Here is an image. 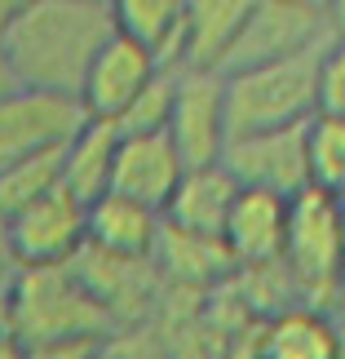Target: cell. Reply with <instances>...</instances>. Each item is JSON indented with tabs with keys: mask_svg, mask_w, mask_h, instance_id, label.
Here are the masks:
<instances>
[{
	"mask_svg": "<svg viewBox=\"0 0 345 359\" xmlns=\"http://www.w3.org/2000/svg\"><path fill=\"white\" fill-rule=\"evenodd\" d=\"M164 236V213L133 204L124 196H102L89 204V244L93 253L120 257V262H150Z\"/></svg>",
	"mask_w": 345,
	"mask_h": 359,
	"instance_id": "15",
	"label": "cell"
},
{
	"mask_svg": "<svg viewBox=\"0 0 345 359\" xmlns=\"http://www.w3.org/2000/svg\"><path fill=\"white\" fill-rule=\"evenodd\" d=\"M253 0H186V32H182V72L222 76L234 40Z\"/></svg>",
	"mask_w": 345,
	"mask_h": 359,
	"instance_id": "14",
	"label": "cell"
},
{
	"mask_svg": "<svg viewBox=\"0 0 345 359\" xmlns=\"http://www.w3.org/2000/svg\"><path fill=\"white\" fill-rule=\"evenodd\" d=\"M306 169L314 191L345 200V120L314 116L306 124Z\"/></svg>",
	"mask_w": 345,
	"mask_h": 359,
	"instance_id": "20",
	"label": "cell"
},
{
	"mask_svg": "<svg viewBox=\"0 0 345 359\" xmlns=\"http://www.w3.org/2000/svg\"><path fill=\"white\" fill-rule=\"evenodd\" d=\"M319 116L345 120V45H323L319 53Z\"/></svg>",
	"mask_w": 345,
	"mask_h": 359,
	"instance_id": "22",
	"label": "cell"
},
{
	"mask_svg": "<svg viewBox=\"0 0 345 359\" xmlns=\"http://www.w3.org/2000/svg\"><path fill=\"white\" fill-rule=\"evenodd\" d=\"M155 76H160V62L150 58L142 45H133V40H124V36H111L102 45V53L93 58L89 76H85L80 107H85L89 120L115 124Z\"/></svg>",
	"mask_w": 345,
	"mask_h": 359,
	"instance_id": "10",
	"label": "cell"
},
{
	"mask_svg": "<svg viewBox=\"0 0 345 359\" xmlns=\"http://www.w3.org/2000/svg\"><path fill=\"white\" fill-rule=\"evenodd\" d=\"M173 98H177V72H160L150 85L137 93V102L115 120L120 137H146V133H169L173 120Z\"/></svg>",
	"mask_w": 345,
	"mask_h": 359,
	"instance_id": "21",
	"label": "cell"
},
{
	"mask_svg": "<svg viewBox=\"0 0 345 359\" xmlns=\"http://www.w3.org/2000/svg\"><path fill=\"white\" fill-rule=\"evenodd\" d=\"M31 359H102L106 341L102 337H62V341H40V346H27Z\"/></svg>",
	"mask_w": 345,
	"mask_h": 359,
	"instance_id": "23",
	"label": "cell"
},
{
	"mask_svg": "<svg viewBox=\"0 0 345 359\" xmlns=\"http://www.w3.org/2000/svg\"><path fill=\"white\" fill-rule=\"evenodd\" d=\"M102 359H115V355H102Z\"/></svg>",
	"mask_w": 345,
	"mask_h": 359,
	"instance_id": "28",
	"label": "cell"
},
{
	"mask_svg": "<svg viewBox=\"0 0 345 359\" xmlns=\"http://www.w3.org/2000/svg\"><path fill=\"white\" fill-rule=\"evenodd\" d=\"M226 173L244 191H274L283 200H297L310 191L306 169V124L283 133H257V137H234L226 147Z\"/></svg>",
	"mask_w": 345,
	"mask_h": 359,
	"instance_id": "9",
	"label": "cell"
},
{
	"mask_svg": "<svg viewBox=\"0 0 345 359\" xmlns=\"http://www.w3.org/2000/svg\"><path fill=\"white\" fill-rule=\"evenodd\" d=\"M13 89H18V80H13V67H9V58H5V45H0V102H5Z\"/></svg>",
	"mask_w": 345,
	"mask_h": 359,
	"instance_id": "25",
	"label": "cell"
},
{
	"mask_svg": "<svg viewBox=\"0 0 345 359\" xmlns=\"http://www.w3.org/2000/svg\"><path fill=\"white\" fill-rule=\"evenodd\" d=\"M283 266L293 275L297 293L310 297L314 311H323V297L341 293L345 280V222L341 200L323 191H301L288 209V253Z\"/></svg>",
	"mask_w": 345,
	"mask_h": 359,
	"instance_id": "4",
	"label": "cell"
},
{
	"mask_svg": "<svg viewBox=\"0 0 345 359\" xmlns=\"http://www.w3.org/2000/svg\"><path fill=\"white\" fill-rule=\"evenodd\" d=\"M169 142L177 147L186 173L213 169L226 160L230 124H226V76L177 72V98L169 120Z\"/></svg>",
	"mask_w": 345,
	"mask_h": 359,
	"instance_id": "8",
	"label": "cell"
},
{
	"mask_svg": "<svg viewBox=\"0 0 345 359\" xmlns=\"http://www.w3.org/2000/svg\"><path fill=\"white\" fill-rule=\"evenodd\" d=\"M0 359H31L27 355V341L9 328V320H0Z\"/></svg>",
	"mask_w": 345,
	"mask_h": 359,
	"instance_id": "24",
	"label": "cell"
},
{
	"mask_svg": "<svg viewBox=\"0 0 345 359\" xmlns=\"http://www.w3.org/2000/svg\"><path fill=\"white\" fill-rule=\"evenodd\" d=\"M257 359H345L328 311L293 306L274 311L257 337Z\"/></svg>",
	"mask_w": 345,
	"mask_h": 359,
	"instance_id": "17",
	"label": "cell"
},
{
	"mask_svg": "<svg viewBox=\"0 0 345 359\" xmlns=\"http://www.w3.org/2000/svg\"><path fill=\"white\" fill-rule=\"evenodd\" d=\"M115 151H120V133L115 124H98L89 120L80 137L66 147L62 160V187L85 204H98L102 196H111V177H115Z\"/></svg>",
	"mask_w": 345,
	"mask_h": 359,
	"instance_id": "18",
	"label": "cell"
},
{
	"mask_svg": "<svg viewBox=\"0 0 345 359\" xmlns=\"http://www.w3.org/2000/svg\"><path fill=\"white\" fill-rule=\"evenodd\" d=\"M239 191L244 187L226 173V164L190 169L182 177V187H177L173 204L164 209V226L182 231V236H195V240H209V244H222Z\"/></svg>",
	"mask_w": 345,
	"mask_h": 359,
	"instance_id": "13",
	"label": "cell"
},
{
	"mask_svg": "<svg viewBox=\"0 0 345 359\" xmlns=\"http://www.w3.org/2000/svg\"><path fill=\"white\" fill-rule=\"evenodd\" d=\"M111 36V0H18L0 45L22 89L80 98L93 58Z\"/></svg>",
	"mask_w": 345,
	"mask_h": 359,
	"instance_id": "1",
	"label": "cell"
},
{
	"mask_svg": "<svg viewBox=\"0 0 345 359\" xmlns=\"http://www.w3.org/2000/svg\"><path fill=\"white\" fill-rule=\"evenodd\" d=\"M186 177V164L177 156V147L169 142V133H146V137H120L115 151V177H111V196H124L133 204L164 213L177 196Z\"/></svg>",
	"mask_w": 345,
	"mask_h": 359,
	"instance_id": "12",
	"label": "cell"
},
{
	"mask_svg": "<svg viewBox=\"0 0 345 359\" xmlns=\"http://www.w3.org/2000/svg\"><path fill=\"white\" fill-rule=\"evenodd\" d=\"M341 297H345V280H341Z\"/></svg>",
	"mask_w": 345,
	"mask_h": 359,
	"instance_id": "27",
	"label": "cell"
},
{
	"mask_svg": "<svg viewBox=\"0 0 345 359\" xmlns=\"http://www.w3.org/2000/svg\"><path fill=\"white\" fill-rule=\"evenodd\" d=\"M319 53L323 49L266 67H248V72H230L226 76L230 142L234 137L301 129L319 116Z\"/></svg>",
	"mask_w": 345,
	"mask_h": 359,
	"instance_id": "2",
	"label": "cell"
},
{
	"mask_svg": "<svg viewBox=\"0 0 345 359\" xmlns=\"http://www.w3.org/2000/svg\"><path fill=\"white\" fill-rule=\"evenodd\" d=\"M106 315L111 311L89 293L71 266L18 271L5 302V320L27 346L62 337H102Z\"/></svg>",
	"mask_w": 345,
	"mask_h": 359,
	"instance_id": "3",
	"label": "cell"
},
{
	"mask_svg": "<svg viewBox=\"0 0 345 359\" xmlns=\"http://www.w3.org/2000/svg\"><path fill=\"white\" fill-rule=\"evenodd\" d=\"M341 222H345V200H341Z\"/></svg>",
	"mask_w": 345,
	"mask_h": 359,
	"instance_id": "26",
	"label": "cell"
},
{
	"mask_svg": "<svg viewBox=\"0 0 345 359\" xmlns=\"http://www.w3.org/2000/svg\"><path fill=\"white\" fill-rule=\"evenodd\" d=\"M115 36L142 45L160 72H182V32L186 0H111Z\"/></svg>",
	"mask_w": 345,
	"mask_h": 359,
	"instance_id": "16",
	"label": "cell"
},
{
	"mask_svg": "<svg viewBox=\"0 0 345 359\" xmlns=\"http://www.w3.org/2000/svg\"><path fill=\"white\" fill-rule=\"evenodd\" d=\"M89 244V209L66 187L49 191L45 200L27 204L5 222V248L18 271L71 266Z\"/></svg>",
	"mask_w": 345,
	"mask_h": 359,
	"instance_id": "6",
	"label": "cell"
},
{
	"mask_svg": "<svg viewBox=\"0 0 345 359\" xmlns=\"http://www.w3.org/2000/svg\"><path fill=\"white\" fill-rule=\"evenodd\" d=\"M85 124H89V116L80 107V98L18 85L0 102V169L66 151Z\"/></svg>",
	"mask_w": 345,
	"mask_h": 359,
	"instance_id": "7",
	"label": "cell"
},
{
	"mask_svg": "<svg viewBox=\"0 0 345 359\" xmlns=\"http://www.w3.org/2000/svg\"><path fill=\"white\" fill-rule=\"evenodd\" d=\"M62 160H66V151H53V156H36V160L0 169V222H9L27 204H36L49 191H58L62 187Z\"/></svg>",
	"mask_w": 345,
	"mask_h": 359,
	"instance_id": "19",
	"label": "cell"
},
{
	"mask_svg": "<svg viewBox=\"0 0 345 359\" xmlns=\"http://www.w3.org/2000/svg\"><path fill=\"white\" fill-rule=\"evenodd\" d=\"M288 209L293 200L274 196V191H239L226 222V253L234 262V271H266V266H283L288 253Z\"/></svg>",
	"mask_w": 345,
	"mask_h": 359,
	"instance_id": "11",
	"label": "cell"
},
{
	"mask_svg": "<svg viewBox=\"0 0 345 359\" xmlns=\"http://www.w3.org/2000/svg\"><path fill=\"white\" fill-rule=\"evenodd\" d=\"M328 45V5L323 0H253L244 32L234 40L226 72H248L283 58H301Z\"/></svg>",
	"mask_w": 345,
	"mask_h": 359,
	"instance_id": "5",
	"label": "cell"
}]
</instances>
